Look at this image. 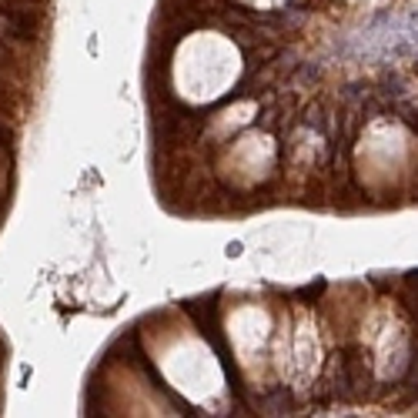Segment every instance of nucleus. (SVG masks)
Listing matches in <instances>:
<instances>
[]
</instances>
